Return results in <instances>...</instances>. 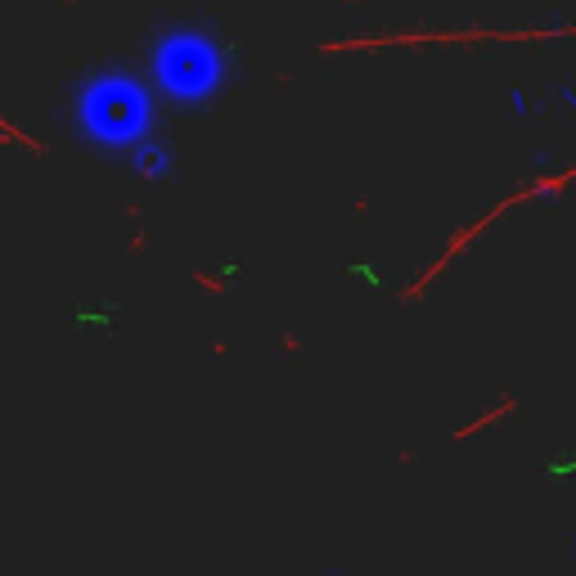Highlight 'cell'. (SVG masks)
I'll list each match as a JSON object with an SVG mask.
<instances>
[{
  "instance_id": "cell-6",
  "label": "cell",
  "mask_w": 576,
  "mask_h": 576,
  "mask_svg": "<svg viewBox=\"0 0 576 576\" xmlns=\"http://www.w3.org/2000/svg\"><path fill=\"white\" fill-rule=\"evenodd\" d=\"M572 545H576V531H572Z\"/></svg>"
},
{
  "instance_id": "cell-2",
  "label": "cell",
  "mask_w": 576,
  "mask_h": 576,
  "mask_svg": "<svg viewBox=\"0 0 576 576\" xmlns=\"http://www.w3.org/2000/svg\"><path fill=\"white\" fill-rule=\"evenodd\" d=\"M81 126L99 144L131 153L153 135V90L126 72H99L81 90Z\"/></svg>"
},
{
  "instance_id": "cell-3",
  "label": "cell",
  "mask_w": 576,
  "mask_h": 576,
  "mask_svg": "<svg viewBox=\"0 0 576 576\" xmlns=\"http://www.w3.org/2000/svg\"><path fill=\"white\" fill-rule=\"evenodd\" d=\"M131 171H135V176H144V180H167L171 171H176V153H171L158 135H149L144 144H135V149H131Z\"/></svg>"
},
{
  "instance_id": "cell-1",
  "label": "cell",
  "mask_w": 576,
  "mask_h": 576,
  "mask_svg": "<svg viewBox=\"0 0 576 576\" xmlns=\"http://www.w3.org/2000/svg\"><path fill=\"white\" fill-rule=\"evenodd\" d=\"M153 90L180 108H203L230 81V54L203 27H167L153 41Z\"/></svg>"
},
{
  "instance_id": "cell-4",
  "label": "cell",
  "mask_w": 576,
  "mask_h": 576,
  "mask_svg": "<svg viewBox=\"0 0 576 576\" xmlns=\"http://www.w3.org/2000/svg\"><path fill=\"white\" fill-rule=\"evenodd\" d=\"M504 99H509V113H513V117H531V113H540V104H536V99H531L527 90H518V86H513Z\"/></svg>"
},
{
  "instance_id": "cell-5",
  "label": "cell",
  "mask_w": 576,
  "mask_h": 576,
  "mask_svg": "<svg viewBox=\"0 0 576 576\" xmlns=\"http://www.w3.org/2000/svg\"><path fill=\"white\" fill-rule=\"evenodd\" d=\"M558 99H563V104H567V108H572V113H576V90H558Z\"/></svg>"
}]
</instances>
